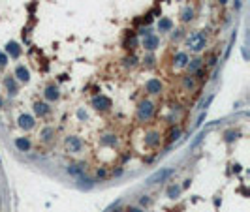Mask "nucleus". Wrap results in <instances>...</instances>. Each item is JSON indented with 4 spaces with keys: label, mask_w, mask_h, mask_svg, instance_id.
<instances>
[{
    "label": "nucleus",
    "mask_w": 250,
    "mask_h": 212,
    "mask_svg": "<svg viewBox=\"0 0 250 212\" xmlns=\"http://www.w3.org/2000/svg\"><path fill=\"white\" fill-rule=\"evenodd\" d=\"M186 45L190 47L192 51H196V53L203 51V49H205V34H203V32H194V34H190V36L186 38Z\"/></svg>",
    "instance_id": "nucleus-1"
},
{
    "label": "nucleus",
    "mask_w": 250,
    "mask_h": 212,
    "mask_svg": "<svg viewBox=\"0 0 250 212\" xmlns=\"http://www.w3.org/2000/svg\"><path fill=\"white\" fill-rule=\"evenodd\" d=\"M151 116H152V103L151 101H141L139 111H137V118L139 120H149Z\"/></svg>",
    "instance_id": "nucleus-2"
},
{
    "label": "nucleus",
    "mask_w": 250,
    "mask_h": 212,
    "mask_svg": "<svg viewBox=\"0 0 250 212\" xmlns=\"http://www.w3.org/2000/svg\"><path fill=\"white\" fill-rule=\"evenodd\" d=\"M92 105L96 107V109H102V111H106V109L111 107V100L106 98V96H100V98H94V100H92Z\"/></svg>",
    "instance_id": "nucleus-3"
},
{
    "label": "nucleus",
    "mask_w": 250,
    "mask_h": 212,
    "mask_svg": "<svg viewBox=\"0 0 250 212\" xmlns=\"http://www.w3.org/2000/svg\"><path fill=\"white\" fill-rule=\"evenodd\" d=\"M145 88H147V92H151V94H158V92L162 90V84H160L158 79H151V81H147Z\"/></svg>",
    "instance_id": "nucleus-4"
},
{
    "label": "nucleus",
    "mask_w": 250,
    "mask_h": 212,
    "mask_svg": "<svg viewBox=\"0 0 250 212\" xmlns=\"http://www.w3.org/2000/svg\"><path fill=\"white\" fill-rule=\"evenodd\" d=\"M66 147L70 148L72 152H79L83 145H81V141L77 139V137H68V139H66Z\"/></svg>",
    "instance_id": "nucleus-5"
},
{
    "label": "nucleus",
    "mask_w": 250,
    "mask_h": 212,
    "mask_svg": "<svg viewBox=\"0 0 250 212\" xmlns=\"http://www.w3.org/2000/svg\"><path fill=\"white\" fill-rule=\"evenodd\" d=\"M143 45H145V49H149V51H154L158 47V38L156 36H147L143 40Z\"/></svg>",
    "instance_id": "nucleus-6"
},
{
    "label": "nucleus",
    "mask_w": 250,
    "mask_h": 212,
    "mask_svg": "<svg viewBox=\"0 0 250 212\" xmlns=\"http://www.w3.org/2000/svg\"><path fill=\"white\" fill-rule=\"evenodd\" d=\"M19 126H21V128H24V130H30L32 126H34V118L28 116V115H23V116L19 118Z\"/></svg>",
    "instance_id": "nucleus-7"
},
{
    "label": "nucleus",
    "mask_w": 250,
    "mask_h": 212,
    "mask_svg": "<svg viewBox=\"0 0 250 212\" xmlns=\"http://www.w3.org/2000/svg\"><path fill=\"white\" fill-rule=\"evenodd\" d=\"M34 113L40 115V116H45V115L49 113L47 103H40V101H36V103H34Z\"/></svg>",
    "instance_id": "nucleus-8"
},
{
    "label": "nucleus",
    "mask_w": 250,
    "mask_h": 212,
    "mask_svg": "<svg viewBox=\"0 0 250 212\" xmlns=\"http://www.w3.org/2000/svg\"><path fill=\"white\" fill-rule=\"evenodd\" d=\"M6 51H8V53H10L13 58H17V56L21 55V49H19V45H17L15 41H10V43L6 45Z\"/></svg>",
    "instance_id": "nucleus-9"
},
{
    "label": "nucleus",
    "mask_w": 250,
    "mask_h": 212,
    "mask_svg": "<svg viewBox=\"0 0 250 212\" xmlns=\"http://www.w3.org/2000/svg\"><path fill=\"white\" fill-rule=\"evenodd\" d=\"M15 75H17V79H19V81H23V83H27V81H28V71L24 70L23 66H17Z\"/></svg>",
    "instance_id": "nucleus-10"
},
{
    "label": "nucleus",
    "mask_w": 250,
    "mask_h": 212,
    "mask_svg": "<svg viewBox=\"0 0 250 212\" xmlns=\"http://www.w3.org/2000/svg\"><path fill=\"white\" fill-rule=\"evenodd\" d=\"M169 175H171V171H162V173H156L154 176H151V179H149V184H154L156 180H164V179H166V176H169Z\"/></svg>",
    "instance_id": "nucleus-11"
},
{
    "label": "nucleus",
    "mask_w": 250,
    "mask_h": 212,
    "mask_svg": "<svg viewBox=\"0 0 250 212\" xmlns=\"http://www.w3.org/2000/svg\"><path fill=\"white\" fill-rule=\"evenodd\" d=\"M186 62H188V56H186L184 53H179V55L175 56V66H177V68L186 66Z\"/></svg>",
    "instance_id": "nucleus-12"
},
{
    "label": "nucleus",
    "mask_w": 250,
    "mask_h": 212,
    "mask_svg": "<svg viewBox=\"0 0 250 212\" xmlns=\"http://www.w3.org/2000/svg\"><path fill=\"white\" fill-rule=\"evenodd\" d=\"M15 147L24 152V150L30 148V143H28V139H15Z\"/></svg>",
    "instance_id": "nucleus-13"
},
{
    "label": "nucleus",
    "mask_w": 250,
    "mask_h": 212,
    "mask_svg": "<svg viewBox=\"0 0 250 212\" xmlns=\"http://www.w3.org/2000/svg\"><path fill=\"white\" fill-rule=\"evenodd\" d=\"M145 143H147L149 147H156L158 143H160V137L156 133H151V135H147V139H145Z\"/></svg>",
    "instance_id": "nucleus-14"
},
{
    "label": "nucleus",
    "mask_w": 250,
    "mask_h": 212,
    "mask_svg": "<svg viewBox=\"0 0 250 212\" xmlns=\"http://www.w3.org/2000/svg\"><path fill=\"white\" fill-rule=\"evenodd\" d=\"M45 98H47V100H57V98H58V90H57V87H47V90H45Z\"/></svg>",
    "instance_id": "nucleus-15"
},
{
    "label": "nucleus",
    "mask_w": 250,
    "mask_h": 212,
    "mask_svg": "<svg viewBox=\"0 0 250 212\" xmlns=\"http://www.w3.org/2000/svg\"><path fill=\"white\" fill-rule=\"evenodd\" d=\"M192 17H194V10H192V8H188V6H186L184 10H183V17H180V19H183V21L186 23V21H190Z\"/></svg>",
    "instance_id": "nucleus-16"
},
{
    "label": "nucleus",
    "mask_w": 250,
    "mask_h": 212,
    "mask_svg": "<svg viewBox=\"0 0 250 212\" xmlns=\"http://www.w3.org/2000/svg\"><path fill=\"white\" fill-rule=\"evenodd\" d=\"M4 84H6V88L10 90L11 94H15V92H17V87H15V81H13L11 77H8V79L4 81Z\"/></svg>",
    "instance_id": "nucleus-17"
},
{
    "label": "nucleus",
    "mask_w": 250,
    "mask_h": 212,
    "mask_svg": "<svg viewBox=\"0 0 250 212\" xmlns=\"http://www.w3.org/2000/svg\"><path fill=\"white\" fill-rule=\"evenodd\" d=\"M171 27H173V23H171L169 19H162V21L158 23V28H160V30H171Z\"/></svg>",
    "instance_id": "nucleus-18"
},
{
    "label": "nucleus",
    "mask_w": 250,
    "mask_h": 212,
    "mask_svg": "<svg viewBox=\"0 0 250 212\" xmlns=\"http://www.w3.org/2000/svg\"><path fill=\"white\" fill-rule=\"evenodd\" d=\"M179 193H180V188H179V186H171V188L167 190V197H169V199H175Z\"/></svg>",
    "instance_id": "nucleus-19"
},
{
    "label": "nucleus",
    "mask_w": 250,
    "mask_h": 212,
    "mask_svg": "<svg viewBox=\"0 0 250 212\" xmlns=\"http://www.w3.org/2000/svg\"><path fill=\"white\" fill-rule=\"evenodd\" d=\"M83 171V165H70L68 167V173H72V175H79Z\"/></svg>",
    "instance_id": "nucleus-20"
},
{
    "label": "nucleus",
    "mask_w": 250,
    "mask_h": 212,
    "mask_svg": "<svg viewBox=\"0 0 250 212\" xmlns=\"http://www.w3.org/2000/svg\"><path fill=\"white\" fill-rule=\"evenodd\" d=\"M115 137H113V135H106V137H103L102 139V145H115Z\"/></svg>",
    "instance_id": "nucleus-21"
},
{
    "label": "nucleus",
    "mask_w": 250,
    "mask_h": 212,
    "mask_svg": "<svg viewBox=\"0 0 250 212\" xmlns=\"http://www.w3.org/2000/svg\"><path fill=\"white\" fill-rule=\"evenodd\" d=\"M235 137H237V133H233V131H228V133H226V141H228V143H231Z\"/></svg>",
    "instance_id": "nucleus-22"
},
{
    "label": "nucleus",
    "mask_w": 250,
    "mask_h": 212,
    "mask_svg": "<svg viewBox=\"0 0 250 212\" xmlns=\"http://www.w3.org/2000/svg\"><path fill=\"white\" fill-rule=\"evenodd\" d=\"M6 62H8V58H6V55H4V53H0V66H4Z\"/></svg>",
    "instance_id": "nucleus-23"
},
{
    "label": "nucleus",
    "mask_w": 250,
    "mask_h": 212,
    "mask_svg": "<svg viewBox=\"0 0 250 212\" xmlns=\"http://www.w3.org/2000/svg\"><path fill=\"white\" fill-rule=\"evenodd\" d=\"M184 87H190V88H192V87H194V81H192V79H184Z\"/></svg>",
    "instance_id": "nucleus-24"
},
{
    "label": "nucleus",
    "mask_w": 250,
    "mask_h": 212,
    "mask_svg": "<svg viewBox=\"0 0 250 212\" xmlns=\"http://www.w3.org/2000/svg\"><path fill=\"white\" fill-rule=\"evenodd\" d=\"M149 203H151L149 197H143V199H141V205H149Z\"/></svg>",
    "instance_id": "nucleus-25"
},
{
    "label": "nucleus",
    "mask_w": 250,
    "mask_h": 212,
    "mask_svg": "<svg viewBox=\"0 0 250 212\" xmlns=\"http://www.w3.org/2000/svg\"><path fill=\"white\" fill-rule=\"evenodd\" d=\"M128 212H141V210H139V208H134V207H132V208H128Z\"/></svg>",
    "instance_id": "nucleus-26"
},
{
    "label": "nucleus",
    "mask_w": 250,
    "mask_h": 212,
    "mask_svg": "<svg viewBox=\"0 0 250 212\" xmlns=\"http://www.w3.org/2000/svg\"><path fill=\"white\" fill-rule=\"evenodd\" d=\"M0 103H2V101H0Z\"/></svg>",
    "instance_id": "nucleus-27"
}]
</instances>
